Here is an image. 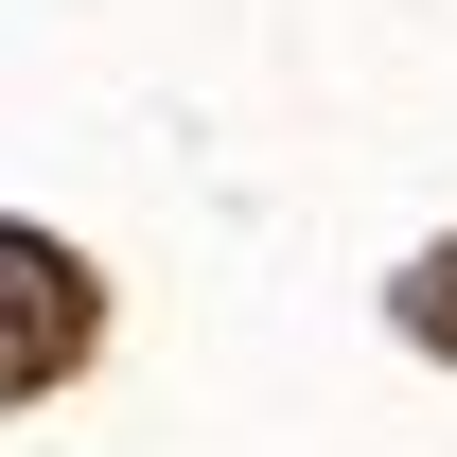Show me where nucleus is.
<instances>
[{"mask_svg":"<svg viewBox=\"0 0 457 457\" xmlns=\"http://www.w3.org/2000/svg\"><path fill=\"white\" fill-rule=\"evenodd\" d=\"M71 352H88V264L36 246V228H0V404H36Z\"/></svg>","mask_w":457,"mask_h":457,"instance_id":"1","label":"nucleus"}]
</instances>
